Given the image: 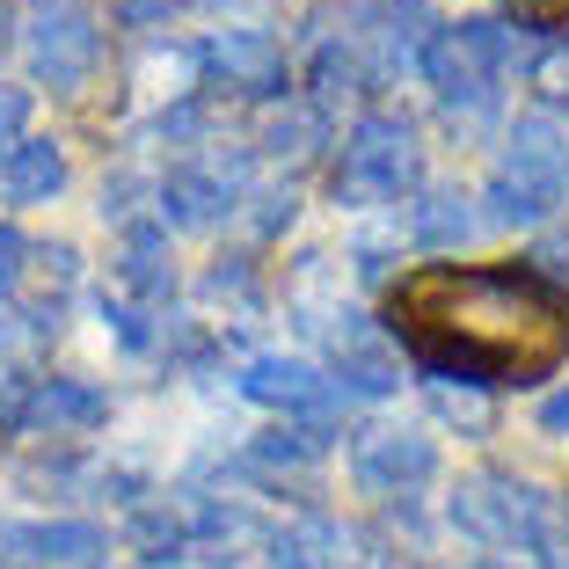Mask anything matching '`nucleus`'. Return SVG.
Listing matches in <instances>:
<instances>
[{"label":"nucleus","instance_id":"obj_1","mask_svg":"<svg viewBox=\"0 0 569 569\" xmlns=\"http://www.w3.org/2000/svg\"><path fill=\"white\" fill-rule=\"evenodd\" d=\"M395 336L423 372L468 387H533L569 358V300L540 270L423 263L395 284Z\"/></svg>","mask_w":569,"mask_h":569},{"label":"nucleus","instance_id":"obj_2","mask_svg":"<svg viewBox=\"0 0 569 569\" xmlns=\"http://www.w3.org/2000/svg\"><path fill=\"white\" fill-rule=\"evenodd\" d=\"M562 198H569V132L555 118H519L511 153L497 161V176H489V190H482L489 219H497V227H533V219H548Z\"/></svg>","mask_w":569,"mask_h":569},{"label":"nucleus","instance_id":"obj_3","mask_svg":"<svg viewBox=\"0 0 569 569\" xmlns=\"http://www.w3.org/2000/svg\"><path fill=\"white\" fill-rule=\"evenodd\" d=\"M423 183V147H417V124L409 118H372L351 124L343 139V161H336V198L343 204H395Z\"/></svg>","mask_w":569,"mask_h":569},{"label":"nucleus","instance_id":"obj_4","mask_svg":"<svg viewBox=\"0 0 569 569\" xmlns=\"http://www.w3.org/2000/svg\"><path fill=\"white\" fill-rule=\"evenodd\" d=\"M452 526L482 548H548L555 503L519 475H468L452 489Z\"/></svg>","mask_w":569,"mask_h":569},{"label":"nucleus","instance_id":"obj_5","mask_svg":"<svg viewBox=\"0 0 569 569\" xmlns=\"http://www.w3.org/2000/svg\"><path fill=\"white\" fill-rule=\"evenodd\" d=\"M22 51H30L37 88L81 96L88 73H96V59H102L96 8H88V0H30V16H22Z\"/></svg>","mask_w":569,"mask_h":569},{"label":"nucleus","instance_id":"obj_6","mask_svg":"<svg viewBox=\"0 0 569 569\" xmlns=\"http://www.w3.org/2000/svg\"><path fill=\"white\" fill-rule=\"evenodd\" d=\"M423 73H431L438 102L446 110H489L511 73V30L497 22H460V30H438L423 51Z\"/></svg>","mask_w":569,"mask_h":569},{"label":"nucleus","instance_id":"obj_7","mask_svg":"<svg viewBox=\"0 0 569 569\" xmlns=\"http://www.w3.org/2000/svg\"><path fill=\"white\" fill-rule=\"evenodd\" d=\"M336 22H343L336 44L366 67V81H395V73L423 67V51H431V16H423V0H351Z\"/></svg>","mask_w":569,"mask_h":569},{"label":"nucleus","instance_id":"obj_8","mask_svg":"<svg viewBox=\"0 0 569 569\" xmlns=\"http://www.w3.org/2000/svg\"><path fill=\"white\" fill-rule=\"evenodd\" d=\"M431 468H438V446L409 423H366L351 438V482L366 497H402V489L431 482Z\"/></svg>","mask_w":569,"mask_h":569},{"label":"nucleus","instance_id":"obj_9","mask_svg":"<svg viewBox=\"0 0 569 569\" xmlns=\"http://www.w3.org/2000/svg\"><path fill=\"white\" fill-rule=\"evenodd\" d=\"M241 204V161H219V153H198V161H176L161 176V227H183V234H204Z\"/></svg>","mask_w":569,"mask_h":569},{"label":"nucleus","instance_id":"obj_10","mask_svg":"<svg viewBox=\"0 0 569 569\" xmlns=\"http://www.w3.org/2000/svg\"><path fill=\"white\" fill-rule=\"evenodd\" d=\"M241 395L263 402V409H284V417H307V423L336 417V402H343V387H336L321 366H307V358H278V351H263V358L241 366Z\"/></svg>","mask_w":569,"mask_h":569},{"label":"nucleus","instance_id":"obj_11","mask_svg":"<svg viewBox=\"0 0 569 569\" xmlns=\"http://www.w3.org/2000/svg\"><path fill=\"white\" fill-rule=\"evenodd\" d=\"M204 73L241 88V96H278L284 88V51H278L270 30H219V37H204Z\"/></svg>","mask_w":569,"mask_h":569},{"label":"nucleus","instance_id":"obj_12","mask_svg":"<svg viewBox=\"0 0 569 569\" xmlns=\"http://www.w3.org/2000/svg\"><path fill=\"white\" fill-rule=\"evenodd\" d=\"M96 423H110V395H102V387H88V380H37L16 431H30V438H81V431H96Z\"/></svg>","mask_w":569,"mask_h":569},{"label":"nucleus","instance_id":"obj_13","mask_svg":"<svg viewBox=\"0 0 569 569\" xmlns=\"http://www.w3.org/2000/svg\"><path fill=\"white\" fill-rule=\"evenodd\" d=\"M44 336H51L44 315H0V431H16V423H22V402H30V387L44 380V372H37Z\"/></svg>","mask_w":569,"mask_h":569},{"label":"nucleus","instance_id":"obj_14","mask_svg":"<svg viewBox=\"0 0 569 569\" xmlns=\"http://www.w3.org/2000/svg\"><path fill=\"white\" fill-rule=\"evenodd\" d=\"M118 278H124V292H132L139 307H168V292H176V270H168V234H161V227H132V234H124Z\"/></svg>","mask_w":569,"mask_h":569},{"label":"nucleus","instance_id":"obj_15","mask_svg":"<svg viewBox=\"0 0 569 569\" xmlns=\"http://www.w3.org/2000/svg\"><path fill=\"white\" fill-rule=\"evenodd\" d=\"M343 526L336 519H284L270 533V569H343Z\"/></svg>","mask_w":569,"mask_h":569},{"label":"nucleus","instance_id":"obj_16","mask_svg":"<svg viewBox=\"0 0 569 569\" xmlns=\"http://www.w3.org/2000/svg\"><path fill=\"white\" fill-rule=\"evenodd\" d=\"M468 234H475L468 190H417V204H409V241L417 249H460Z\"/></svg>","mask_w":569,"mask_h":569},{"label":"nucleus","instance_id":"obj_17","mask_svg":"<svg viewBox=\"0 0 569 569\" xmlns=\"http://www.w3.org/2000/svg\"><path fill=\"white\" fill-rule=\"evenodd\" d=\"M59 183H67V153L51 147V139H22L8 161H0V190L16 204H44L59 198Z\"/></svg>","mask_w":569,"mask_h":569},{"label":"nucleus","instance_id":"obj_18","mask_svg":"<svg viewBox=\"0 0 569 569\" xmlns=\"http://www.w3.org/2000/svg\"><path fill=\"white\" fill-rule=\"evenodd\" d=\"M315 139H321V118H315V110H278V118L263 124V153H270V161H307V153H315Z\"/></svg>","mask_w":569,"mask_h":569},{"label":"nucleus","instance_id":"obj_19","mask_svg":"<svg viewBox=\"0 0 569 569\" xmlns=\"http://www.w3.org/2000/svg\"><path fill=\"white\" fill-rule=\"evenodd\" d=\"M30 263H37V249L16 234V227H0V300H8V292L30 278Z\"/></svg>","mask_w":569,"mask_h":569},{"label":"nucleus","instance_id":"obj_20","mask_svg":"<svg viewBox=\"0 0 569 569\" xmlns=\"http://www.w3.org/2000/svg\"><path fill=\"white\" fill-rule=\"evenodd\" d=\"M22 124H30V96L22 88H0V161L22 147Z\"/></svg>","mask_w":569,"mask_h":569},{"label":"nucleus","instance_id":"obj_21","mask_svg":"<svg viewBox=\"0 0 569 569\" xmlns=\"http://www.w3.org/2000/svg\"><path fill=\"white\" fill-rule=\"evenodd\" d=\"M431 409H438V417H452V423H475V431H482V402H475V395H452L446 380H431Z\"/></svg>","mask_w":569,"mask_h":569},{"label":"nucleus","instance_id":"obj_22","mask_svg":"<svg viewBox=\"0 0 569 569\" xmlns=\"http://www.w3.org/2000/svg\"><path fill=\"white\" fill-rule=\"evenodd\" d=\"M526 30H569V0H511Z\"/></svg>","mask_w":569,"mask_h":569},{"label":"nucleus","instance_id":"obj_23","mask_svg":"<svg viewBox=\"0 0 569 569\" xmlns=\"http://www.w3.org/2000/svg\"><path fill=\"white\" fill-rule=\"evenodd\" d=\"M183 8V0H118V22H132V30H147V22H168Z\"/></svg>","mask_w":569,"mask_h":569},{"label":"nucleus","instance_id":"obj_24","mask_svg":"<svg viewBox=\"0 0 569 569\" xmlns=\"http://www.w3.org/2000/svg\"><path fill=\"white\" fill-rule=\"evenodd\" d=\"M540 88H548V102H569V44H555L540 59Z\"/></svg>","mask_w":569,"mask_h":569},{"label":"nucleus","instance_id":"obj_25","mask_svg":"<svg viewBox=\"0 0 569 569\" xmlns=\"http://www.w3.org/2000/svg\"><path fill=\"white\" fill-rule=\"evenodd\" d=\"M540 431L569 438V387H562V395H548V402H540Z\"/></svg>","mask_w":569,"mask_h":569},{"label":"nucleus","instance_id":"obj_26","mask_svg":"<svg viewBox=\"0 0 569 569\" xmlns=\"http://www.w3.org/2000/svg\"><path fill=\"white\" fill-rule=\"evenodd\" d=\"M482 569H497V562H482Z\"/></svg>","mask_w":569,"mask_h":569}]
</instances>
